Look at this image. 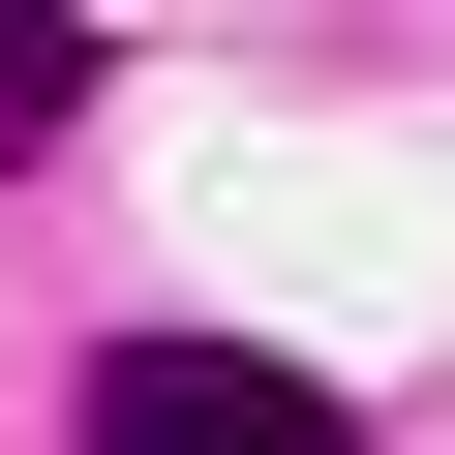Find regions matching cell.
<instances>
[{"mask_svg": "<svg viewBox=\"0 0 455 455\" xmlns=\"http://www.w3.org/2000/svg\"><path fill=\"white\" fill-rule=\"evenodd\" d=\"M61 455H364V395L274 364V334H92V425Z\"/></svg>", "mask_w": 455, "mask_h": 455, "instance_id": "1", "label": "cell"}, {"mask_svg": "<svg viewBox=\"0 0 455 455\" xmlns=\"http://www.w3.org/2000/svg\"><path fill=\"white\" fill-rule=\"evenodd\" d=\"M92 92H122V31H61V0H31V31H0V152H61Z\"/></svg>", "mask_w": 455, "mask_h": 455, "instance_id": "2", "label": "cell"}]
</instances>
